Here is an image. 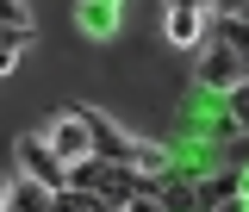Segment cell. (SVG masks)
I'll use <instances>...</instances> for the list:
<instances>
[{
	"label": "cell",
	"mask_w": 249,
	"mask_h": 212,
	"mask_svg": "<svg viewBox=\"0 0 249 212\" xmlns=\"http://www.w3.org/2000/svg\"><path fill=\"white\" fill-rule=\"evenodd\" d=\"M31 44V31H19V25H0V75L19 62V50Z\"/></svg>",
	"instance_id": "obj_8"
},
{
	"label": "cell",
	"mask_w": 249,
	"mask_h": 212,
	"mask_svg": "<svg viewBox=\"0 0 249 212\" xmlns=\"http://www.w3.org/2000/svg\"><path fill=\"white\" fill-rule=\"evenodd\" d=\"M199 81H206V88H237V81H243V62H237V50H231V44H218L212 57L199 62Z\"/></svg>",
	"instance_id": "obj_4"
},
{
	"label": "cell",
	"mask_w": 249,
	"mask_h": 212,
	"mask_svg": "<svg viewBox=\"0 0 249 212\" xmlns=\"http://www.w3.org/2000/svg\"><path fill=\"white\" fill-rule=\"evenodd\" d=\"M75 187H88V193H106V200H137V193H143L137 169H124V162H106V156H88V162H75Z\"/></svg>",
	"instance_id": "obj_1"
},
{
	"label": "cell",
	"mask_w": 249,
	"mask_h": 212,
	"mask_svg": "<svg viewBox=\"0 0 249 212\" xmlns=\"http://www.w3.org/2000/svg\"><path fill=\"white\" fill-rule=\"evenodd\" d=\"M231 119L249 131V81H237V88H231Z\"/></svg>",
	"instance_id": "obj_11"
},
{
	"label": "cell",
	"mask_w": 249,
	"mask_h": 212,
	"mask_svg": "<svg viewBox=\"0 0 249 212\" xmlns=\"http://www.w3.org/2000/svg\"><path fill=\"white\" fill-rule=\"evenodd\" d=\"M0 25H19V31H31V13H25V0H0Z\"/></svg>",
	"instance_id": "obj_10"
},
{
	"label": "cell",
	"mask_w": 249,
	"mask_h": 212,
	"mask_svg": "<svg viewBox=\"0 0 249 212\" xmlns=\"http://www.w3.org/2000/svg\"><path fill=\"white\" fill-rule=\"evenodd\" d=\"M218 6H224L231 19H243V13H249V0H218Z\"/></svg>",
	"instance_id": "obj_13"
},
{
	"label": "cell",
	"mask_w": 249,
	"mask_h": 212,
	"mask_svg": "<svg viewBox=\"0 0 249 212\" xmlns=\"http://www.w3.org/2000/svg\"><path fill=\"white\" fill-rule=\"evenodd\" d=\"M19 169H25L31 181H44L50 193H62V181H69V175H62V156L50 150L44 137H19Z\"/></svg>",
	"instance_id": "obj_2"
},
{
	"label": "cell",
	"mask_w": 249,
	"mask_h": 212,
	"mask_svg": "<svg viewBox=\"0 0 249 212\" xmlns=\"http://www.w3.org/2000/svg\"><path fill=\"white\" fill-rule=\"evenodd\" d=\"M156 200H162L168 212H206V206H199V187H187V181H168Z\"/></svg>",
	"instance_id": "obj_7"
},
{
	"label": "cell",
	"mask_w": 249,
	"mask_h": 212,
	"mask_svg": "<svg viewBox=\"0 0 249 212\" xmlns=\"http://www.w3.org/2000/svg\"><path fill=\"white\" fill-rule=\"evenodd\" d=\"M124 212H168V206H162V200H156L150 187H143V193H137V200H124Z\"/></svg>",
	"instance_id": "obj_12"
},
{
	"label": "cell",
	"mask_w": 249,
	"mask_h": 212,
	"mask_svg": "<svg viewBox=\"0 0 249 212\" xmlns=\"http://www.w3.org/2000/svg\"><path fill=\"white\" fill-rule=\"evenodd\" d=\"M0 212H6V187H0Z\"/></svg>",
	"instance_id": "obj_16"
},
{
	"label": "cell",
	"mask_w": 249,
	"mask_h": 212,
	"mask_svg": "<svg viewBox=\"0 0 249 212\" xmlns=\"http://www.w3.org/2000/svg\"><path fill=\"white\" fill-rule=\"evenodd\" d=\"M50 150H56L62 162H88V156H93V131H88V119H81V113L56 119V125H50Z\"/></svg>",
	"instance_id": "obj_3"
},
{
	"label": "cell",
	"mask_w": 249,
	"mask_h": 212,
	"mask_svg": "<svg viewBox=\"0 0 249 212\" xmlns=\"http://www.w3.org/2000/svg\"><path fill=\"white\" fill-rule=\"evenodd\" d=\"M168 6H206V0H168Z\"/></svg>",
	"instance_id": "obj_14"
},
{
	"label": "cell",
	"mask_w": 249,
	"mask_h": 212,
	"mask_svg": "<svg viewBox=\"0 0 249 212\" xmlns=\"http://www.w3.org/2000/svg\"><path fill=\"white\" fill-rule=\"evenodd\" d=\"M212 212H243V206H212Z\"/></svg>",
	"instance_id": "obj_15"
},
{
	"label": "cell",
	"mask_w": 249,
	"mask_h": 212,
	"mask_svg": "<svg viewBox=\"0 0 249 212\" xmlns=\"http://www.w3.org/2000/svg\"><path fill=\"white\" fill-rule=\"evenodd\" d=\"M6 212H50V187L25 175L19 187H6Z\"/></svg>",
	"instance_id": "obj_6"
},
{
	"label": "cell",
	"mask_w": 249,
	"mask_h": 212,
	"mask_svg": "<svg viewBox=\"0 0 249 212\" xmlns=\"http://www.w3.org/2000/svg\"><path fill=\"white\" fill-rule=\"evenodd\" d=\"M224 44L237 50V62H243V81H249V19H231V25H224Z\"/></svg>",
	"instance_id": "obj_9"
},
{
	"label": "cell",
	"mask_w": 249,
	"mask_h": 212,
	"mask_svg": "<svg viewBox=\"0 0 249 212\" xmlns=\"http://www.w3.org/2000/svg\"><path fill=\"white\" fill-rule=\"evenodd\" d=\"M199 31H206V6H168V44L193 50V44H199Z\"/></svg>",
	"instance_id": "obj_5"
}]
</instances>
